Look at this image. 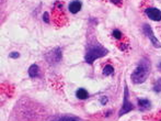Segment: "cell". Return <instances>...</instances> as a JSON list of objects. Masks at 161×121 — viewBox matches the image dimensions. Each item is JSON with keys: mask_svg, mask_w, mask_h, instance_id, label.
Listing matches in <instances>:
<instances>
[{"mask_svg": "<svg viewBox=\"0 0 161 121\" xmlns=\"http://www.w3.org/2000/svg\"><path fill=\"white\" fill-rule=\"evenodd\" d=\"M76 96L78 97L79 99H87V98L89 97V94L86 89H83V88H79L78 90H77V92H76Z\"/></svg>", "mask_w": 161, "mask_h": 121, "instance_id": "cell-8", "label": "cell"}, {"mask_svg": "<svg viewBox=\"0 0 161 121\" xmlns=\"http://www.w3.org/2000/svg\"><path fill=\"white\" fill-rule=\"evenodd\" d=\"M106 101H107V97L103 96L102 99H101V105H105V104H106Z\"/></svg>", "mask_w": 161, "mask_h": 121, "instance_id": "cell-16", "label": "cell"}, {"mask_svg": "<svg viewBox=\"0 0 161 121\" xmlns=\"http://www.w3.org/2000/svg\"><path fill=\"white\" fill-rule=\"evenodd\" d=\"M43 20H44L45 23H48L49 22V15L48 12H45L44 15H43Z\"/></svg>", "mask_w": 161, "mask_h": 121, "instance_id": "cell-14", "label": "cell"}, {"mask_svg": "<svg viewBox=\"0 0 161 121\" xmlns=\"http://www.w3.org/2000/svg\"><path fill=\"white\" fill-rule=\"evenodd\" d=\"M113 36L115 38V39H117V40H121L122 39V32L120 30H114L113 31Z\"/></svg>", "mask_w": 161, "mask_h": 121, "instance_id": "cell-13", "label": "cell"}, {"mask_svg": "<svg viewBox=\"0 0 161 121\" xmlns=\"http://www.w3.org/2000/svg\"><path fill=\"white\" fill-rule=\"evenodd\" d=\"M39 74V66L36 65V64H33V65L30 66L29 68V76L31 78H35V77H37Z\"/></svg>", "mask_w": 161, "mask_h": 121, "instance_id": "cell-7", "label": "cell"}, {"mask_svg": "<svg viewBox=\"0 0 161 121\" xmlns=\"http://www.w3.org/2000/svg\"><path fill=\"white\" fill-rule=\"evenodd\" d=\"M134 109V106L132 105V102L129 101V95H128V88H127V86L125 87V89H124V101H123V106H122V109L120 110V113H118V116L122 117L123 115H125V113H128L129 111H132Z\"/></svg>", "mask_w": 161, "mask_h": 121, "instance_id": "cell-3", "label": "cell"}, {"mask_svg": "<svg viewBox=\"0 0 161 121\" xmlns=\"http://www.w3.org/2000/svg\"><path fill=\"white\" fill-rule=\"evenodd\" d=\"M107 53H108V51L104 46L100 45L98 42H94L89 46L88 51L86 53V56H84V61L89 64H92L97 58L105 56Z\"/></svg>", "mask_w": 161, "mask_h": 121, "instance_id": "cell-2", "label": "cell"}, {"mask_svg": "<svg viewBox=\"0 0 161 121\" xmlns=\"http://www.w3.org/2000/svg\"><path fill=\"white\" fill-rule=\"evenodd\" d=\"M10 57H13V58H18L20 56V54L18 53V52H13V53H10Z\"/></svg>", "mask_w": 161, "mask_h": 121, "instance_id": "cell-15", "label": "cell"}, {"mask_svg": "<svg viewBox=\"0 0 161 121\" xmlns=\"http://www.w3.org/2000/svg\"><path fill=\"white\" fill-rule=\"evenodd\" d=\"M146 15L149 17V19H151L153 21H160L161 20V11L157 8H147Z\"/></svg>", "mask_w": 161, "mask_h": 121, "instance_id": "cell-5", "label": "cell"}, {"mask_svg": "<svg viewBox=\"0 0 161 121\" xmlns=\"http://www.w3.org/2000/svg\"><path fill=\"white\" fill-rule=\"evenodd\" d=\"M144 32H145V34H146L147 38H149V40L151 41L152 45L155 46V47H157V49H160L161 47L160 41L155 36V34H153V32H152V30H151V28H150V25L144 24Z\"/></svg>", "mask_w": 161, "mask_h": 121, "instance_id": "cell-4", "label": "cell"}, {"mask_svg": "<svg viewBox=\"0 0 161 121\" xmlns=\"http://www.w3.org/2000/svg\"><path fill=\"white\" fill-rule=\"evenodd\" d=\"M150 101L149 100H147V99H139L138 100V106L140 107L142 109H149L150 108Z\"/></svg>", "mask_w": 161, "mask_h": 121, "instance_id": "cell-9", "label": "cell"}, {"mask_svg": "<svg viewBox=\"0 0 161 121\" xmlns=\"http://www.w3.org/2000/svg\"><path fill=\"white\" fill-rule=\"evenodd\" d=\"M159 70H160V71H161V63H160V64H159Z\"/></svg>", "mask_w": 161, "mask_h": 121, "instance_id": "cell-17", "label": "cell"}, {"mask_svg": "<svg viewBox=\"0 0 161 121\" xmlns=\"http://www.w3.org/2000/svg\"><path fill=\"white\" fill-rule=\"evenodd\" d=\"M53 121H82V120L77 118V117H61V118H58V119Z\"/></svg>", "mask_w": 161, "mask_h": 121, "instance_id": "cell-11", "label": "cell"}, {"mask_svg": "<svg viewBox=\"0 0 161 121\" xmlns=\"http://www.w3.org/2000/svg\"><path fill=\"white\" fill-rule=\"evenodd\" d=\"M153 90L157 91V92L161 91V78H159V79L156 81V84L153 85Z\"/></svg>", "mask_w": 161, "mask_h": 121, "instance_id": "cell-12", "label": "cell"}, {"mask_svg": "<svg viewBox=\"0 0 161 121\" xmlns=\"http://www.w3.org/2000/svg\"><path fill=\"white\" fill-rule=\"evenodd\" d=\"M114 73V68L112 65H106L103 68V75L104 76H110Z\"/></svg>", "mask_w": 161, "mask_h": 121, "instance_id": "cell-10", "label": "cell"}, {"mask_svg": "<svg viewBox=\"0 0 161 121\" xmlns=\"http://www.w3.org/2000/svg\"><path fill=\"white\" fill-rule=\"evenodd\" d=\"M150 70H151V65L148 58H142L138 66L136 67V70L133 72L132 76V81L134 84H142L148 78V76L150 74Z\"/></svg>", "mask_w": 161, "mask_h": 121, "instance_id": "cell-1", "label": "cell"}, {"mask_svg": "<svg viewBox=\"0 0 161 121\" xmlns=\"http://www.w3.org/2000/svg\"><path fill=\"white\" fill-rule=\"evenodd\" d=\"M81 8H82V3L79 1V0H75V1H71L68 6V9L69 11L71 12V13H77L79 11L81 10Z\"/></svg>", "mask_w": 161, "mask_h": 121, "instance_id": "cell-6", "label": "cell"}]
</instances>
